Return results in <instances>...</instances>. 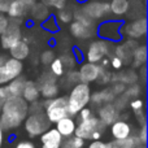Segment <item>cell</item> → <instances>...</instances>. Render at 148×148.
I'll use <instances>...</instances> for the list:
<instances>
[{
	"label": "cell",
	"instance_id": "1",
	"mask_svg": "<svg viewBox=\"0 0 148 148\" xmlns=\"http://www.w3.org/2000/svg\"><path fill=\"white\" fill-rule=\"evenodd\" d=\"M29 114V103L22 96L10 97L3 101L0 113V126L3 130L16 129L25 121Z\"/></svg>",
	"mask_w": 148,
	"mask_h": 148
},
{
	"label": "cell",
	"instance_id": "2",
	"mask_svg": "<svg viewBox=\"0 0 148 148\" xmlns=\"http://www.w3.org/2000/svg\"><path fill=\"white\" fill-rule=\"evenodd\" d=\"M91 101V88L88 83H79L74 84L69 96H68V109L70 116H75L83 107Z\"/></svg>",
	"mask_w": 148,
	"mask_h": 148
},
{
	"label": "cell",
	"instance_id": "3",
	"mask_svg": "<svg viewBox=\"0 0 148 148\" xmlns=\"http://www.w3.org/2000/svg\"><path fill=\"white\" fill-rule=\"evenodd\" d=\"M29 113L30 114L26 116L25 118V130L30 138H35L51 127V121L46 116L43 108L31 110Z\"/></svg>",
	"mask_w": 148,
	"mask_h": 148
},
{
	"label": "cell",
	"instance_id": "4",
	"mask_svg": "<svg viewBox=\"0 0 148 148\" xmlns=\"http://www.w3.org/2000/svg\"><path fill=\"white\" fill-rule=\"evenodd\" d=\"M74 21L70 23V33L73 36L78 39L91 38L96 33V26L92 18L86 16L81 9L73 14Z\"/></svg>",
	"mask_w": 148,
	"mask_h": 148
},
{
	"label": "cell",
	"instance_id": "5",
	"mask_svg": "<svg viewBox=\"0 0 148 148\" xmlns=\"http://www.w3.org/2000/svg\"><path fill=\"white\" fill-rule=\"evenodd\" d=\"M43 109L51 123H56L65 116H70L68 109V96H55L52 99H47L43 103Z\"/></svg>",
	"mask_w": 148,
	"mask_h": 148
},
{
	"label": "cell",
	"instance_id": "6",
	"mask_svg": "<svg viewBox=\"0 0 148 148\" xmlns=\"http://www.w3.org/2000/svg\"><path fill=\"white\" fill-rule=\"evenodd\" d=\"M107 126L99 120V117L96 116H91V117L86 118V120L78 121V123L75 125V130H74V135L79 136L82 139H91L92 134L96 131H104V129Z\"/></svg>",
	"mask_w": 148,
	"mask_h": 148
},
{
	"label": "cell",
	"instance_id": "7",
	"mask_svg": "<svg viewBox=\"0 0 148 148\" xmlns=\"http://www.w3.org/2000/svg\"><path fill=\"white\" fill-rule=\"evenodd\" d=\"M23 70L22 61L17 59H7V61L4 64L0 65V84H5L8 82H10L12 79L17 78L21 75Z\"/></svg>",
	"mask_w": 148,
	"mask_h": 148
},
{
	"label": "cell",
	"instance_id": "8",
	"mask_svg": "<svg viewBox=\"0 0 148 148\" xmlns=\"http://www.w3.org/2000/svg\"><path fill=\"white\" fill-rule=\"evenodd\" d=\"M121 26H122V22L120 21L109 20L100 23V26L96 29V33L100 38L107 42H118L122 38Z\"/></svg>",
	"mask_w": 148,
	"mask_h": 148
},
{
	"label": "cell",
	"instance_id": "9",
	"mask_svg": "<svg viewBox=\"0 0 148 148\" xmlns=\"http://www.w3.org/2000/svg\"><path fill=\"white\" fill-rule=\"evenodd\" d=\"M23 86H25V79L21 77H17L5 84H0V101L3 103L10 97L22 96Z\"/></svg>",
	"mask_w": 148,
	"mask_h": 148
},
{
	"label": "cell",
	"instance_id": "10",
	"mask_svg": "<svg viewBox=\"0 0 148 148\" xmlns=\"http://www.w3.org/2000/svg\"><path fill=\"white\" fill-rule=\"evenodd\" d=\"M82 12L86 16H88L92 20H100L104 16H107L108 13H110L109 10V3L107 1H97V0H91L87 1L86 4L82 7Z\"/></svg>",
	"mask_w": 148,
	"mask_h": 148
},
{
	"label": "cell",
	"instance_id": "11",
	"mask_svg": "<svg viewBox=\"0 0 148 148\" xmlns=\"http://www.w3.org/2000/svg\"><path fill=\"white\" fill-rule=\"evenodd\" d=\"M21 38H22V33H21L20 25L17 22H9L7 29L0 34V43H1L3 48L8 49L12 44L18 42Z\"/></svg>",
	"mask_w": 148,
	"mask_h": 148
},
{
	"label": "cell",
	"instance_id": "12",
	"mask_svg": "<svg viewBox=\"0 0 148 148\" xmlns=\"http://www.w3.org/2000/svg\"><path fill=\"white\" fill-rule=\"evenodd\" d=\"M108 42L104 40V39H100V40H95L92 42L88 46V49H87L86 53V59L88 62H96L101 61V59L108 53Z\"/></svg>",
	"mask_w": 148,
	"mask_h": 148
},
{
	"label": "cell",
	"instance_id": "13",
	"mask_svg": "<svg viewBox=\"0 0 148 148\" xmlns=\"http://www.w3.org/2000/svg\"><path fill=\"white\" fill-rule=\"evenodd\" d=\"M121 33L126 34L130 38H142V36L146 35L147 33V20L146 17H140L134 20L133 22L126 23L125 26H121Z\"/></svg>",
	"mask_w": 148,
	"mask_h": 148
},
{
	"label": "cell",
	"instance_id": "14",
	"mask_svg": "<svg viewBox=\"0 0 148 148\" xmlns=\"http://www.w3.org/2000/svg\"><path fill=\"white\" fill-rule=\"evenodd\" d=\"M35 0H10L8 7V16L10 18H21L30 12Z\"/></svg>",
	"mask_w": 148,
	"mask_h": 148
},
{
	"label": "cell",
	"instance_id": "15",
	"mask_svg": "<svg viewBox=\"0 0 148 148\" xmlns=\"http://www.w3.org/2000/svg\"><path fill=\"white\" fill-rule=\"evenodd\" d=\"M39 92L44 99H52L59 94V86L56 84V78L52 73L46 74V79L42 77L40 84H38Z\"/></svg>",
	"mask_w": 148,
	"mask_h": 148
},
{
	"label": "cell",
	"instance_id": "16",
	"mask_svg": "<svg viewBox=\"0 0 148 148\" xmlns=\"http://www.w3.org/2000/svg\"><path fill=\"white\" fill-rule=\"evenodd\" d=\"M103 66L96 65L94 62H86L79 68V81L83 82V83H90V82H94L99 79V74L101 72Z\"/></svg>",
	"mask_w": 148,
	"mask_h": 148
},
{
	"label": "cell",
	"instance_id": "17",
	"mask_svg": "<svg viewBox=\"0 0 148 148\" xmlns=\"http://www.w3.org/2000/svg\"><path fill=\"white\" fill-rule=\"evenodd\" d=\"M62 135L56 130V127H49L43 134H40L42 148H60L62 143Z\"/></svg>",
	"mask_w": 148,
	"mask_h": 148
},
{
	"label": "cell",
	"instance_id": "18",
	"mask_svg": "<svg viewBox=\"0 0 148 148\" xmlns=\"http://www.w3.org/2000/svg\"><path fill=\"white\" fill-rule=\"evenodd\" d=\"M110 134L114 139H125L131 135V125L126 121L116 120L110 123Z\"/></svg>",
	"mask_w": 148,
	"mask_h": 148
},
{
	"label": "cell",
	"instance_id": "19",
	"mask_svg": "<svg viewBox=\"0 0 148 148\" xmlns=\"http://www.w3.org/2000/svg\"><path fill=\"white\" fill-rule=\"evenodd\" d=\"M8 49H9L10 56H12L13 59L20 60V61L25 60L26 57L29 56V53H30V47H29L27 42L22 40V39H20V40L16 42L14 44H12Z\"/></svg>",
	"mask_w": 148,
	"mask_h": 148
},
{
	"label": "cell",
	"instance_id": "20",
	"mask_svg": "<svg viewBox=\"0 0 148 148\" xmlns=\"http://www.w3.org/2000/svg\"><path fill=\"white\" fill-rule=\"evenodd\" d=\"M56 130L62 135V138L73 135L75 130V121L73 120V116H65L61 120L56 122Z\"/></svg>",
	"mask_w": 148,
	"mask_h": 148
},
{
	"label": "cell",
	"instance_id": "21",
	"mask_svg": "<svg viewBox=\"0 0 148 148\" xmlns=\"http://www.w3.org/2000/svg\"><path fill=\"white\" fill-rule=\"evenodd\" d=\"M117 117H118L117 108L112 104H107V103H105L99 109V120L101 121L105 126L114 122V121L117 120Z\"/></svg>",
	"mask_w": 148,
	"mask_h": 148
},
{
	"label": "cell",
	"instance_id": "22",
	"mask_svg": "<svg viewBox=\"0 0 148 148\" xmlns=\"http://www.w3.org/2000/svg\"><path fill=\"white\" fill-rule=\"evenodd\" d=\"M40 92H39V87L36 82L33 81H25V86H23L22 97L27 103H34L39 99Z\"/></svg>",
	"mask_w": 148,
	"mask_h": 148
},
{
	"label": "cell",
	"instance_id": "23",
	"mask_svg": "<svg viewBox=\"0 0 148 148\" xmlns=\"http://www.w3.org/2000/svg\"><path fill=\"white\" fill-rule=\"evenodd\" d=\"M105 144H107V148H135L139 144V138L129 135L125 139H114Z\"/></svg>",
	"mask_w": 148,
	"mask_h": 148
},
{
	"label": "cell",
	"instance_id": "24",
	"mask_svg": "<svg viewBox=\"0 0 148 148\" xmlns=\"http://www.w3.org/2000/svg\"><path fill=\"white\" fill-rule=\"evenodd\" d=\"M130 9V1L129 0H112L109 3L110 13L116 16H125Z\"/></svg>",
	"mask_w": 148,
	"mask_h": 148
},
{
	"label": "cell",
	"instance_id": "25",
	"mask_svg": "<svg viewBox=\"0 0 148 148\" xmlns=\"http://www.w3.org/2000/svg\"><path fill=\"white\" fill-rule=\"evenodd\" d=\"M83 146H84V139L73 134V135L68 136L65 140L62 139V143L60 148H83Z\"/></svg>",
	"mask_w": 148,
	"mask_h": 148
},
{
	"label": "cell",
	"instance_id": "26",
	"mask_svg": "<svg viewBox=\"0 0 148 148\" xmlns=\"http://www.w3.org/2000/svg\"><path fill=\"white\" fill-rule=\"evenodd\" d=\"M31 14H33L34 18H36V20H46L47 17H48V7L47 5H44L43 3L42 4H34L33 7H31L30 9Z\"/></svg>",
	"mask_w": 148,
	"mask_h": 148
},
{
	"label": "cell",
	"instance_id": "27",
	"mask_svg": "<svg viewBox=\"0 0 148 148\" xmlns=\"http://www.w3.org/2000/svg\"><path fill=\"white\" fill-rule=\"evenodd\" d=\"M49 69H51V73L55 77H61L64 74V62L61 61L60 57L53 59L51 61V64H49Z\"/></svg>",
	"mask_w": 148,
	"mask_h": 148
},
{
	"label": "cell",
	"instance_id": "28",
	"mask_svg": "<svg viewBox=\"0 0 148 148\" xmlns=\"http://www.w3.org/2000/svg\"><path fill=\"white\" fill-rule=\"evenodd\" d=\"M133 57H134V61H135V65H140L146 62V47L140 46V47H136L135 49L133 51Z\"/></svg>",
	"mask_w": 148,
	"mask_h": 148
},
{
	"label": "cell",
	"instance_id": "29",
	"mask_svg": "<svg viewBox=\"0 0 148 148\" xmlns=\"http://www.w3.org/2000/svg\"><path fill=\"white\" fill-rule=\"evenodd\" d=\"M59 10L60 12H59V14H57V20L59 21H61V22H64V23H68L73 20V13L70 12L69 9H66V8L64 7Z\"/></svg>",
	"mask_w": 148,
	"mask_h": 148
},
{
	"label": "cell",
	"instance_id": "30",
	"mask_svg": "<svg viewBox=\"0 0 148 148\" xmlns=\"http://www.w3.org/2000/svg\"><path fill=\"white\" fill-rule=\"evenodd\" d=\"M68 1H69V0H42V3H43L44 5H47V7H53V8H56V9L64 8Z\"/></svg>",
	"mask_w": 148,
	"mask_h": 148
},
{
	"label": "cell",
	"instance_id": "31",
	"mask_svg": "<svg viewBox=\"0 0 148 148\" xmlns=\"http://www.w3.org/2000/svg\"><path fill=\"white\" fill-rule=\"evenodd\" d=\"M43 27L47 29L48 31H56L57 30V22H56V20H55V17H49V18H47V20H44Z\"/></svg>",
	"mask_w": 148,
	"mask_h": 148
},
{
	"label": "cell",
	"instance_id": "32",
	"mask_svg": "<svg viewBox=\"0 0 148 148\" xmlns=\"http://www.w3.org/2000/svg\"><path fill=\"white\" fill-rule=\"evenodd\" d=\"M53 59H55V55H53V52L49 51V49L48 51H44L40 56V61H42V64H44V65L51 64V61Z\"/></svg>",
	"mask_w": 148,
	"mask_h": 148
},
{
	"label": "cell",
	"instance_id": "33",
	"mask_svg": "<svg viewBox=\"0 0 148 148\" xmlns=\"http://www.w3.org/2000/svg\"><path fill=\"white\" fill-rule=\"evenodd\" d=\"M75 116H78L79 121H81V120H86V118H88V117H91V116H92V110L90 109V108H87V107H83Z\"/></svg>",
	"mask_w": 148,
	"mask_h": 148
},
{
	"label": "cell",
	"instance_id": "34",
	"mask_svg": "<svg viewBox=\"0 0 148 148\" xmlns=\"http://www.w3.org/2000/svg\"><path fill=\"white\" fill-rule=\"evenodd\" d=\"M8 25H9V20H8V17L4 16L3 13H0V34L7 29Z\"/></svg>",
	"mask_w": 148,
	"mask_h": 148
},
{
	"label": "cell",
	"instance_id": "35",
	"mask_svg": "<svg viewBox=\"0 0 148 148\" xmlns=\"http://www.w3.org/2000/svg\"><path fill=\"white\" fill-rule=\"evenodd\" d=\"M110 64H112V68H113V69L120 70L121 68H122V64H123V62H122V60H121L118 56H114V57L112 59V61H110Z\"/></svg>",
	"mask_w": 148,
	"mask_h": 148
},
{
	"label": "cell",
	"instance_id": "36",
	"mask_svg": "<svg viewBox=\"0 0 148 148\" xmlns=\"http://www.w3.org/2000/svg\"><path fill=\"white\" fill-rule=\"evenodd\" d=\"M130 107L133 108L134 110H135V109H143V100L136 97V99H134L133 101L130 103Z\"/></svg>",
	"mask_w": 148,
	"mask_h": 148
},
{
	"label": "cell",
	"instance_id": "37",
	"mask_svg": "<svg viewBox=\"0 0 148 148\" xmlns=\"http://www.w3.org/2000/svg\"><path fill=\"white\" fill-rule=\"evenodd\" d=\"M88 148H107V144H105L104 142L96 139V140H94V142H91V143H90Z\"/></svg>",
	"mask_w": 148,
	"mask_h": 148
},
{
	"label": "cell",
	"instance_id": "38",
	"mask_svg": "<svg viewBox=\"0 0 148 148\" xmlns=\"http://www.w3.org/2000/svg\"><path fill=\"white\" fill-rule=\"evenodd\" d=\"M10 0H0V13H7Z\"/></svg>",
	"mask_w": 148,
	"mask_h": 148
},
{
	"label": "cell",
	"instance_id": "39",
	"mask_svg": "<svg viewBox=\"0 0 148 148\" xmlns=\"http://www.w3.org/2000/svg\"><path fill=\"white\" fill-rule=\"evenodd\" d=\"M146 133H147V130H146V126L143 125V127H142V130H140V133H139V135H138V138H139V140L142 142V143H146V140H147V138H146Z\"/></svg>",
	"mask_w": 148,
	"mask_h": 148
},
{
	"label": "cell",
	"instance_id": "40",
	"mask_svg": "<svg viewBox=\"0 0 148 148\" xmlns=\"http://www.w3.org/2000/svg\"><path fill=\"white\" fill-rule=\"evenodd\" d=\"M16 148H35V146L31 142H21V143L17 144Z\"/></svg>",
	"mask_w": 148,
	"mask_h": 148
},
{
	"label": "cell",
	"instance_id": "41",
	"mask_svg": "<svg viewBox=\"0 0 148 148\" xmlns=\"http://www.w3.org/2000/svg\"><path fill=\"white\" fill-rule=\"evenodd\" d=\"M3 140H4V133H3V127L0 126V147L3 144Z\"/></svg>",
	"mask_w": 148,
	"mask_h": 148
},
{
	"label": "cell",
	"instance_id": "42",
	"mask_svg": "<svg viewBox=\"0 0 148 148\" xmlns=\"http://www.w3.org/2000/svg\"><path fill=\"white\" fill-rule=\"evenodd\" d=\"M7 59H8V57L5 56V55H0V65L4 64V62L7 61Z\"/></svg>",
	"mask_w": 148,
	"mask_h": 148
},
{
	"label": "cell",
	"instance_id": "43",
	"mask_svg": "<svg viewBox=\"0 0 148 148\" xmlns=\"http://www.w3.org/2000/svg\"><path fill=\"white\" fill-rule=\"evenodd\" d=\"M1 105H3V103L0 101V113H1Z\"/></svg>",
	"mask_w": 148,
	"mask_h": 148
}]
</instances>
